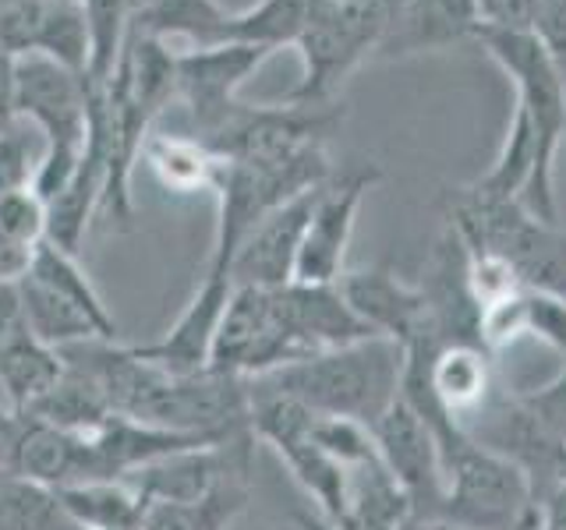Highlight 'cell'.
Listing matches in <instances>:
<instances>
[{
	"instance_id": "6da1fadb",
	"label": "cell",
	"mask_w": 566,
	"mask_h": 530,
	"mask_svg": "<svg viewBox=\"0 0 566 530\" xmlns=\"http://www.w3.org/2000/svg\"><path fill=\"white\" fill-rule=\"evenodd\" d=\"M403 364V350L394 340L371 336V340H358L336 350H323L305 361L283 364L255 382L297 400L312 414L347 417L371 432V424L400 400Z\"/></svg>"
},
{
	"instance_id": "7a4b0ae2",
	"label": "cell",
	"mask_w": 566,
	"mask_h": 530,
	"mask_svg": "<svg viewBox=\"0 0 566 530\" xmlns=\"http://www.w3.org/2000/svg\"><path fill=\"white\" fill-rule=\"evenodd\" d=\"M450 230L471 255L506 262L524 290L566 294V234L521 199H482L460 188L450 194Z\"/></svg>"
},
{
	"instance_id": "3957f363",
	"label": "cell",
	"mask_w": 566,
	"mask_h": 530,
	"mask_svg": "<svg viewBox=\"0 0 566 530\" xmlns=\"http://www.w3.org/2000/svg\"><path fill=\"white\" fill-rule=\"evenodd\" d=\"M474 40L517 85V110L527 117L538 141V177L524 205L538 220L556 223V152L566 135V75L535 32L478 29Z\"/></svg>"
},
{
	"instance_id": "277c9868",
	"label": "cell",
	"mask_w": 566,
	"mask_h": 530,
	"mask_svg": "<svg viewBox=\"0 0 566 530\" xmlns=\"http://www.w3.org/2000/svg\"><path fill=\"white\" fill-rule=\"evenodd\" d=\"M442 453V512L450 530H517L531 512V485L513 459L474 442L464 428L439 438Z\"/></svg>"
},
{
	"instance_id": "5b68a950",
	"label": "cell",
	"mask_w": 566,
	"mask_h": 530,
	"mask_svg": "<svg viewBox=\"0 0 566 530\" xmlns=\"http://www.w3.org/2000/svg\"><path fill=\"white\" fill-rule=\"evenodd\" d=\"M400 0H308V22L297 50L305 75L291 103L329 106L340 82L371 50H379Z\"/></svg>"
},
{
	"instance_id": "8992f818",
	"label": "cell",
	"mask_w": 566,
	"mask_h": 530,
	"mask_svg": "<svg viewBox=\"0 0 566 530\" xmlns=\"http://www.w3.org/2000/svg\"><path fill=\"white\" fill-rule=\"evenodd\" d=\"M379 167H347L333 170L329 181L318 188V199L312 209V220L305 230L297 252L294 283H308V287H329L344 276V258L350 247L354 220L365 202L368 188L379 181Z\"/></svg>"
},
{
	"instance_id": "52a82bcc",
	"label": "cell",
	"mask_w": 566,
	"mask_h": 530,
	"mask_svg": "<svg viewBox=\"0 0 566 530\" xmlns=\"http://www.w3.org/2000/svg\"><path fill=\"white\" fill-rule=\"evenodd\" d=\"M371 438L382 467L411 502V512L421 520L439 523L442 512V453L432 424L424 421L411 403L400 400L371 424Z\"/></svg>"
},
{
	"instance_id": "ba28073f",
	"label": "cell",
	"mask_w": 566,
	"mask_h": 530,
	"mask_svg": "<svg viewBox=\"0 0 566 530\" xmlns=\"http://www.w3.org/2000/svg\"><path fill=\"white\" fill-rule=\"evenodd\" d=\"M14 103L18 120L32 124L46 146H85L88 138V82L71 67L22 53L14 57Z\"/></svg>"
},
{
	"instance_id": "9c48e42d",
	"label": "cell",
	"mask_w": 566,
	"mask_h": 530,
	"mask_svg": "<svg viewBox=\"0 0 566 530\" xmlns=\"http://www.w3.org/2000/svg\"><path fill=\"white\" fill-rule=\"evenodd\" d=\"M336 287H340L347 308L371 332L382 336V340H394L403 353L447 347L421 287H407L386 269L344 273L336 279Z\"/></svg>"
},
{
	"instance_id": "30bf717a",
	"label": "cell",
	"mask_w": 566,
	"mask_h": 530,
	"mask_svg": "<svg viewBox=\"0 0 566 530\" xmlns=\"http://www.w3.org/2000/svg\"><path fill=\"white\" fill-rule=\"evenodd\" d=\"M230 294H234L230 273L217 269V265H206L202 283L188 297L185 311L174 318V326L159 340L132 347V353L170 371V375H199V371H209L212 343H217Z\"/></svg>"
},
{
	"instance_id": "8fae6325",
	"label": "cell",
	"mask_w": 566,
	"mask_h": 530,
	"mask_svg": "<svg viewBox=\"0 0 566 530\" xmlns=\"http://www.w3.org/2000/svg\"><path fill=\"white\" fill-rule=\"evenodd\" d=\"M270 57L255 46H199L177 53V99L191 110L199 138H206L238 106V88Z\"/></svg>"
},
{
	"instance_id": "7c38bea8",
	"label": "cell",
	"mask_w": 566,
	"mask_h": 530,
	"mask_svg": "<svg viewBox=\"0 0 566 530\" xmlns=\"http://www.w3.org/2000/svg\"><path fill=\"white\" fill-rule=\"evenodd\" d=\"M315 199H318V188L283 202L262 223L248 230V237L238 244L234 258H230V279H234V287L280 290V287H287V283H294L297 252H301V241H305Z\"/></svg>"
},
{
	"instance_id": "4fadbf2b",
	"label": "cell",
	"mask_w": 566,
	"mask_h": 530,
	"mask_svg": "<svg viewBox=\"0 0 566 530\" xmlns=\"http://www.w3.org/2000/svg\"><path fill=\"white\" fill-rule=\"evenodd\" d=\"M478 0H400L379 43L382 57L442 50L478 32Z\"/></svg>"
},
{
	"instance_id": "5bb4252c",
	"label": "cell",
	"mask_w": 566,
	"mask_h": 530,
	"mask_svg": "<svg viewBox=\"0 0 566 530\" xmlns=\"http://www.w3.org/2000/svg\"><path fill=\"white\" fill-rule=\"evenodd\" d=\"M53 495L75 530H142L149 509L128 481H78Z\"/></svg>"
},
{
	"instance_id": "9a60e30c",
	"label": "cell",
	"mask_w": 566,
	"mask_h": 530,
	"mask_svg": "<svg viewBox=\"0 0 566 530\" xmlns=\"http://www.w3.org/2000/svg\"><path fill=\"white\" fill-rule=\"evenodd\" d=\"M227 14L230 11L220 0H149L146 8L132 14V29L142 35H153V40H181L185 50H199L220 46Z\"/></svg>"
},
{
	"instance_id": "2e32d148",
	"label": "cell",
	"mask_w": 566,
	"mask_h": 530,
	"mask_svg": "<svg viewBox=\"0 0 566 530\" xmlns=\"http://www.w3.org/2000/svg\"><path fill=\"white\" fill-rule=\"evenodd\" d=\"M64 379L61 350L25 336L0 353V400L11 414H25Z\"/></svg>"
},
{
	"instance_id": "e0dca14e",
	"label": "cell",
	"mask_w": 566,
	"mask_h": 530,
	"mask_svg": "<svg viewBox=\"0 0 566 530\" xmlns=\"http://www.w3.org/2000/svg\"><path fill=\"white\" fill-rule=\"evenodd\" d=\"M25 276H32L35 283H43V287H50L53 294H61L67 305H75L88 318V322L99 329V336L106 343L117 340L114 315H111V308L103 305L96 283L88 279V273L78 265V255H67V252H61V247H53L50 241H43L40 247H35L32 265H29Z\"/></svg>"
},
{
	"instance_id": "ac0fdd59",
	"label": "cell",
	"mask_w": 566,
	"mask_h": 530,
	"mask_svg": "<svg viewBox=\"0 0 566 530\" xmlns=\"http://www.w3.org/2000/svg\"><path fill=\"white\" fill-rule=\"evenodd\" d=\"M308 22V0H259L244 11H230L220 32V46H255L273 53L297 43Z\"/></svg>"
},
{
	"instance_id": "d6986e66",
	"label": "cell",
	"mask_w": 566,
	"mask_h": 530,
	"mask_svg": "<svg viewBox=\"0 0 566 530\" xmlns=\"http://www.w3.org/2000/svg\"><path fill=\"white\" fill-rule=\"evenodd\" d=\"M142 159L159 177V184L170 191H212L217 184L220 159L212 156L199 138L181 135H149L142 146Z\"/></svg>"
},
{
	"instance_id": "ffe728a7",
	"label": "cell",
	"mask_w": 566,
	"mask_h": 530,
	"mask_svg": "<svg viewBox=\"0 0 566 530\" xmlns=\"http://www.w3.org/2000/svg\"><path fill=\"white\" fill-rule=\"evenodd\" d=\"M18 290H22L29 332L40 343H46L53 350H64V347H75V343L103 340L99 329L88 322L75 305H67L61 294H53L50 287L35 283L32 276L18 279Z\"/></svg>"
},
{
	"instance_id": "44dd1931",
	"label": "cell",
	"mask_w": 566,
	"mask_h": 530,
	"mask_svg": "<svg viewBox=\"0 0 566 530\" xmlns=\"http://www.w3.org/2000/svg\"><path fill=\"white\" fill-rule=\"evenodd\" d=\"M88 25V85H111L132 35V0H78Z\"/></svg>"
},
{
	"instance_id": "7402d4cb",
	"label": "cell",
	"mask_w": 566,
	"mask_h": 530,
	"mask_svg": "<svg viewBox=\"0 0 566 530\" xmlns=\"http://www.w3.org/2000/svg\"><path fill=\"white\" fill-rule=\"evenodd\" d=\"M248 499L244 477H230L202 502L174 506V502H149L142 530H227Z\"/></svg>"
},
{
	"instance_id": "603a6c76",
	"label": "cell",
	"mask_w": 566,
	"mask_h": 530,
	"mask_svg": "<svg viewBox=\"0 0 566 530\" xmlns=\"http://www.w3.org/2000/svg\"><path fill=\"white\" fill-rule=\"evenodd\" d=\"M32 53L57 61L71 67L75 75L88 71V25L78 0H53L40 8V22H35Z\"/></svg>"
},
{
	"instance_id": "cb8c5ba5",
	"label": "cell",
	"mask_w": 566,
	"mask_h": 530,
	"mask_svg": "<svg viewBox=\"0 0 566 530\" xmlns=\"http://www.w3.org/2000/svg\"><path fill=\"white\" fill-rule=\"evenodd\" d=\"M0 530H75L64 517L53 488H43L25 477H0Z\"/></svg>"
},
{
	"instance_id": "d4e9b609",
	"label": "cell",
	"mask_w": 566,
	"mask_h": 530,
	"mask_svg": "<svg viewBox=\"0 0 566 530\" xmlns=\"http://www.w3.org/2000/svg\"><path fill=\"white\" fill-rule=\"evenodd\" d=\"M43 149H46V138L25 120H18L11 131L0 135V199L11 191L32 188Z\"/></svg>"
},
{
	"instance_id": "484cf974",
	"label": "cell",
	"mask_w": 566,
	"mask_h": 530,
	"mask_svg": "<svg viewBox=\"0 0 566 530\" xmlns=\"http://www.w3.org/2000/svg\"><path fill=\"white\" fill-rule=\"evenodd\" d=\"M524 336L548 343L566 361V294L556 290H524Z\"/></svg>"
},
{
	"instance_id": "4316f807",
	"label": "cell",
	"mask_w": 566,
	"mask_h": 530,
	"mask_svg": "<svg viewBox=\"0 0 566 530\" xmlns=\"http://www.w3.org/2000/svg\"><path fill=\"white\" fill-rule=\"evenodd\" d=\"M0 230L25 247H40L46 241V202L32 188L11 191L0 199Z\"/></svg>"
},
{
	"instance_id": "83f0119b",
	"label": "cell",
	"mask_w": 566,
	"mask_h": 530,
	"mask_svg": "<svg viewBox=\"0 0 566 530\" xmlns=\"http://www.w3.org/2000/svg\"><path fill=\"white\" fill-rule=\"evenodd\" d=\"M517 396L524 403V411L566 446V368L548 385L535 389V393H517Z\"/></svg>"
},
{
	"instance_id": "f1b7e54d",
	"label": "cell",
	"mask_w": 566,
	"mask_h": 530,
	"mask_svg": "<svg viewBox=\"0 0 566 530\" xmlns=\"http://www.w3.org/2000/svg\"><path fill=\"white\" fill-rule=\"evenodd\" d=\"M538 14V0H478V29H510V32H531Z\"/></svg>"
},
{
	"instance_id": "f546056e",
	"label": "cell",
	"mask_w": 566,
	"mask_h": 530,
	"mask_svg": "<svg viewBox=\"0 0 566 530\" xmlns=\"http://www.w3.org/2000/svg\"><path fill=\"white\" fill-rule=\"evenodd\" d=\"M29 322H25V305L18 283H0V353L14 347L18 340H25Z\"/></svg>"
},
{
	"instance_id": "4dcf8cb0",
	"label": "cell",
	"mask_w": 566,
	"mask_h": 530,
	"mask_svg": "<svg viewBox=\"0 0 566 530\" xmlns=\"http://www.w3.org/2000/svg\"><path fill=\"white\" fill-rule=\"evenodd\" d=\"M32 255L35 247H25L18 244L14 237H8L4 230H0V283H18L32 265Z\"/></svg>"
},
{
	"instance_id": "1f68e13d",
	"label": "cell",
	"mask_w": 566,
	"mask_h": 530,
	"mask_svg": "<svg viewBox=\"0 0 566 530\" xmlns=\"http://www.w3.org/2000/svg\"><path fill=\"white\" fill-rule=\"evenodd\" d=\"M535 512H538L535 530H566V481L548 491L545 499L535 506Z\"/></svg>"
},
{
	"instance_id": "d6a6232c",
	"label": "cell",
	"mask_w": 566,
	"mask_h": 530,
	"mask_svg": "<svg viewBox=\"0 0 566 530\" xmlns=\"http://www.w3.org/2000/svg\"><path fill=\"white\" fill-rule=\"evenodd\" d=\"M18 124V103H14V61H0V135Z\"/></svg>"
},
{
	"instance_id": "836d02e7",
	"label": "cell",
	"mask_w": 566,
	"mask_h": 530,
	"mask_svg": "<svg viewBox=\"0 0 566 530\" xmlns=\"http://www.w3.org/2000/svg\"><path fill=\"white\" fill-rule=\"evenodd\" d=\"M400 530H442V523H432V520H421V517H411Z\"/></svg>"
},
{
	"instance_id": "e575fe53",
	"label": "cell",
	"mask_w": 566,
	"mask_h": 530,
	"mask_svg": "<svg viewBox=\"0 0 566 530\" xmlns=\"http://www.w3.org/2000/svg\"><path fill=\"white\" fill-rule=\"evenodd\" d=\"M0 4H53V0H0Z\"/></svg>"
},
{
	"instance_id": "d590c367",
	"label": "cell",
	"mask_w": 566,
	"mask_h": 530,
	"mask_svg": "<svg viewBox=\"0 0 566 530\" xmlns=\"http://www.w3.org/2000/svg\"><path fill=\"white\" fill-rule=\"evenodd\" d=\"M8 421H11V411H8V406H4V400H0V428H4Z\"/></svg>"
},
{
	"instance_id": "8d00e7d4",
	"label": "cell",
	"mask_w": 566,
	"mask_h": 530,
	"mask_svg": "<svg viewBox=\"0 0 566 530\" xmlns=\"http://www.w3.org/2000/svg\"><path fill=\"white\" fill-rule=\"evenodd\" d=\"M563 75H566V71H563Z\"/></svg>"
}]
</instances>
